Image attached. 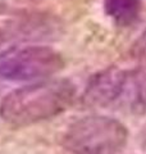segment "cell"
<instances>
[{"label": "cell", "mask_w": 146, "mask_h": 154, "mask_svg": "<svg viewBox=\"0 0 146 154\" xmlns=\"http://www.w3.org/2000/svg\"><path fill=\"white\" fill-rule=\"evenodd\" d=\"M68 80H42L13 90L0 104V116L12 126H28L63 113L75 100Z\"/></svg>", "instance_id": "cell-1"}, {"label": "cell", "mask_w": 146, "mask_h": 154, "mask_svg": "<svg viewBox=\"0 0 146 154\" xmlns=\"http://www.w3.org/2000/svg\"><path fill=\"white\" fill-rule=\"evenodd\" d=\"M127 139V128L118 119L89 116L68 127L63 143L72 154H118L124 149Z\"/></svg>", "instance_id": "cell-2"}, {"label": "cell", "mask_w": 146, "mask_h": 154, "mask_svg": "<svg viewBox=\"0 0 146 154\" xmlns=\"http://www.w3.org/2000/svg\"><path fill=\"white\" fill-rule=\"evenodd\" d=\"M63 66L62 55L47 46H13L0 51V77L11 81L49 80Z\"/></svg>", "instance_id": "cell-3"}, {"label": "cell", "mask_w": 146, "mask_h": 154, "mask_svg": "<svg viewBox=\"0 0 146 154\" xmlns=\"http://www.w3.org/2000/svg\"><path fill=\"white\" fill-rule=\"evenodd\" d=\"M126 69L109 67L94 75L84 93V103L94 108H117Z\"/></svg>", "instance_id": "cell-4"}, {"label": "cell", "mask_w": 146, "mask_h": 154, "mask_svg": "<svg viewBox=\"0 0 146 154\" xmlns=\"http://www.w3.org/2000/svg\"><path fill=\"white\" fill-rule=\"evenodd\" d=\"M117 108L131 113H146V66L124 72Z\"/></svg>", "instance_id": "cell-5"}, {"label": "cell", "mask_w": 146, "mask_h": 154, "mask_svg": "<svg viewBox=\"0 0 146 154\" xmlns=\"http://www.w3.org/2000/svg\"><path fill=\"white\" fill-rule=\"evenodd\" d=\"M105 13L118 26L127 27L137 21L142 0H105Z\"/></svg>", "instance_id": "cell-6"}, {"label": "cell", "mask_w": 146, "mask_h": 154, "mask_svg": "<svg viewBox=\"0 0 146 154\" xmlns=\"http://www.w3.org/2000/svg\"><path fill=\"white\" fill-rule=\"evenodd\" d=\"M38 0H0V11L3 12H14L26 9Z\"/></svg>", "instance_id": "cell-7"}, {"label": "cell", "mask_w": 146, "mask_h": 154, "mask_svg": "<svg viewBox=\"0 0 146 154\" xmlns=\"http://www.w3.org/2000/svg\"><path fill=\"white\" fill-rule=\"evenodd\" d=\"M4 41H5V35H4V32L0 30V45H3Z\"/></svg>", "instance_id": "cell-8"}]
</instances>
